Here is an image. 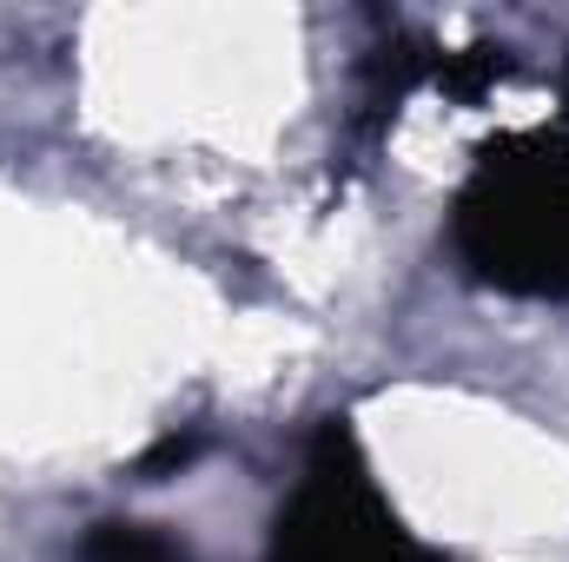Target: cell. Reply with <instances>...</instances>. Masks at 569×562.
I'll list each match as a JSON object with an SVG mask.
<instances>
[{
  "label": "cell",
  "mask_w": 569,
  "mask_h": 562,
  "mask_svg": "<svg viewBox=\"0 0 569 562\" xmlns=\"http://www.w3.org/2000/svg\"><path fill=\"white\" fill-rule=\"evenodd\" d=\"M266 562H437V556L405 530V516L378 490L351 418H325L311 430L305 476H298V490L284 496L279 523H272Z\"/></svg>",
  "instance_id": "cell-2"
},
{
  "label": "cell",
  "mask_w": 569,
  "mask_h": 562,
  "mask_svg": "<svg viewBox=\"0 0 569 562\" xmlns=\"http://www.w3.org/2000/svg\"><path fill=\"white\" fill-rule=\"evenodd\" d=\"M80 562H192L186 543H172L166 530L133 523V516H107L80 536Z\"/></svg>",
  "instance_id": "cell-3"
},
{
  "label": "cell",
  "mask_w": 569,
  "mask_h": 562,
  "mask_svg": "<svg viewBox=\"0 0 569 562\" xmlns=\"http://www.w3.org/2000/svg\"><path fill=\"white\" fill-rule=\"evenodd\" d=\"M192 456H199V443H192V436H186V443H179V436H166V443H159V450L146 456L140 470H146V476H166V470H186Z\"/></svg>",
  "instance_id": "cell-4"
},
{
  "label": "cell",
  "mask_w": 569,
  "mask_h": 562,
  "mask_svg": "<svg viewBox=\"0 0 569 562\" xmlns=\"http://www.w3.org/2000/svg\"><path fill=\"white\" fill-rule=\"evenodd\" d=\"M450 245L477 284L569 298V140H497L457 192Z\"/></svg>",
  "instance_id": "cell-1"
}]
</instances>
